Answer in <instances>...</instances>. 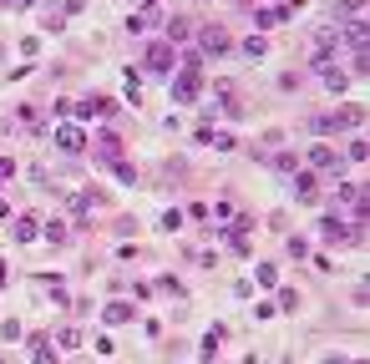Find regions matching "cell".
<instances>
[{
    "mask_svg": "<svg viewBox=\"0 0 370 364\" xmlns=\"http://www.w3.org/2000/svg\"><path fill=\"white\" fill-rule=\"evenodd\" d=\"M56 147H61V152H82V147H86V137L76 132V127H61V132H56Z\"/></svg>",
    "mask_w": 370,
    "mask_h": 364,
    "instance_id": "3957f363",
    "label": "cell"
},
{
    "mask_svg": "<svg viewBox=\"0 0 370 364\" xmlns=\"http://www.w3.org/2000/svg\"><path fill=\"white\" fill-rule=\"evenodd\" d=\"M173 96H177V101H193V96H198V76L188 71L183 81H173Z\"/></svg>",
    "mask_w": 370,
    "mask_h": 364,
    "instance_id": "5b68a950",
    "label": "cell"
},
{
    "mask_svg": "<svg viewBox=\"0 0 370 364\" xmlns=\"http://www.w3.org/2000/svg\"><path fill=\"white\" fill-rule=\"evenodd\" d=\"M310 162L320 167V172H335V167H340V157H335L330 147H314V152H310Z\"/></svg>",
    "mask_w": 370,
    "mask_h": 364,
    "instance_id": "8992f818",
    "label": "cell"
},
{
    "mask_svg": "<svg viewBox=\"0 0 370 364\" xmlns=\"http://www.w3.org/2000/svg\"><path fill=\"white\" fill-rule=\"evenodd\" d=\"M16 238H21V243L36 238V218H21V223H16Z\"/></svg>",
    "mask_w": 370,
    "mask_h": 364,
    "instance_id": "9c48e42d",
    "label": "cell"
},
{
    "mask_svg": "<svg viewBox=\"0 0 370 364\" xmlns=\"http://www.w3.org/2000/svg\"><path fill=\"white\" fill-rule=\"evenodd\" d=\"M5 213H10V203H5V198H0V218H5Z\"/></svg>",
    "mask_w": 370,
    "mask_h": 364,
    "instance_id": "7c38bea8",
    "label": "cell"
},
{
    "mask_svg": "<svg viewBox=\"0 0 370 364\" xmlns=\"http://www.w3.org/2000/svg\"><path fill=\"white\" fill-rule=\"evenodd\" d=\"M0 364H5V359H0Z\"/></svg>",
    "mask_w": 370,
    "mask_h": 364,
    "instance_id": "4fadbf2b",
    "label": "cell"
},
{
    "mask_svg": "<svg viewBox=\"0 0 370 364\" xmlns=\"http://www.w3.org/2000/svg\"><path fill=\"white\" fill-rule=\"evenodd\" d=\"M198 41H203V51H208V56H223V51H228V31H223V25H203Z\"/></svg>",
    "mask_w": 370,
    "mask_h": 364,
    "instance_id": "6da1fadb",
    "label": "cell"
},
{
    "mask_svg": "<svg viewBox=\"0 0 370 364\" xmlns=\"http://www.w3.org/2000/svg\"><path fill=\"white\" fill-rule=\"evenodd\" d=\"M36 364H51V344H46V339L36 344Z\"/></svg>",
    "mask_w": 370,
    "mask_h": 364,
    "instance_id": "30bf717a",
    "label": "cell"
},
{
    "mask_svg": "<svg viewBox=\"0 0 370 364\" xmlns=\"http://www.w3.org/2000/svg\"><path fill=\"white\" fill-rule=\"evenodd\" d=\"M10 172H16V162H10V157H0V177H10Z\"/></svg>",
    "mask_w": 370,
    "mask_h": 364,
    "instance_id": "8fae6325",
    "label": "cell"
},
{
    "mask_svg": "<svg viewBox=\"0 0 370 364\" xmlns=\"http://www.w3.org/2000/svg\"><path fill=\"white\" fill-rule=\"evenodd\" d=\"M101 319H107V324H127V319H132V309H127V304H107V314H101Z\"/></svg>",
    "mask_w": 370,
    "mask_h": 364,
    "instance_id": "ba28073f",
    "label": "cell"
},
{
    "mask_svg": "<svg viewBox=\"0 0 370 364\" xmlns=\"http://www.w3.org/2000/svg\"><path fill=\"white\" fill-rule=\"evenodd\" d=\"M97 147H101V157H107V162H122V142H117V132H101Z\"/></svg>",
    "mask_w": 370,
    "mask_h": 364,
    "instance_id": "277c9868",
    "label": "cell"
},
{
    "mask_svg": "<svg viewBox=\"0 0 370 364\" xmlns=\"http://www.w3.org/2000/svg\"><path fill=\"white\" fill-rule=\"evenodd\" d=\"M320 76H325V86H330V91H345V86H350L340 66H320Z\"/></svg>",
    "mask_w": 370,
    "mask_h": 364,
    "instance_id": "52a82bcc",
    "label": "cell"
},
{
    "mask_svg": "<svg viewBox=\"0 0 370 364\" xmlns=\"http://www.w3.org/2000/svg\"><path fill=\"white\" fill-rule=\"evenodd\" d=\"M147 66H152V71H168V66H173V46H168V41H158V46L147 51Z\"/></svg>",
    "mask_w": 370,
    "mask_h": 364,
    "instance_id": "7a4b0ae2",
    "label": "cell"
}]
</instances>
